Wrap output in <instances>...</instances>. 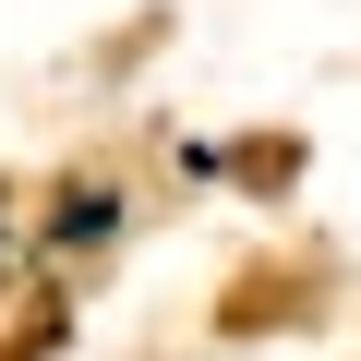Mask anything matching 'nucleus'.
I'll return each instance as SVG.
<instances>
[{
    "label": "nucleus",
    "instance_id": "2",
    "mask_svg": "<svg viewBox=\"0 0 361 361\" xmlns=\"http://www.w3.org/2000/svg\"><path fill=\"white\" fill-rule=\"evenodd\" d=\"M13 277H25V193L0 180V289H13Z\"/></svg>",
    "mask_w": 361,
    "mask_h": 361
},
{
    "label": "nucleus",
    "instance_id": "1",
    "mask_svg": "<svg viewBox=\"0 0 361 361\" xmlns=\"http://www.w3.org/2000/svg\"><path fill=\"white\" fill-rule=\"evenodd\" d=\"M121 229H133V193H121L109 169L49 180L37 217H25V277H85V265H109V253H121Z\"/></svg>",
    "mask_w": 361,
    "mask_h": 361
}]
</instances>
